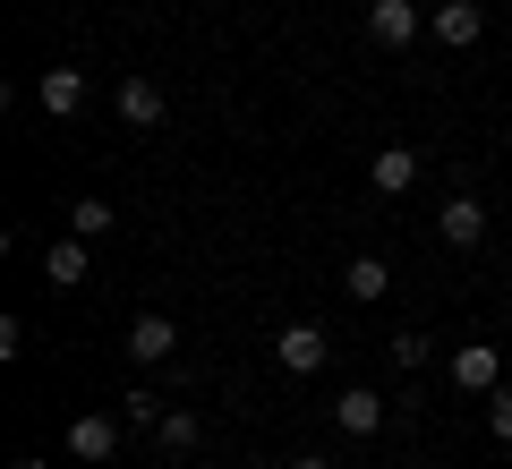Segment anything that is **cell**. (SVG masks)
<instances>
[{
    "mask_svg": "<svg viewBox=\"0 0 512 469\" xmlns=\"http://www.w3.org/2000/svg\"><path fill=\"white\" fill-rule=\"evenodd\" d=\"M120 435H128V418H120V410H86V418H77V427H69V461L103 469L111 452H120Z\"/></svg>",
    "mask_w": 512,
    "mask_h": 469,
    "instance_id": "1",
    "label": "cell"
},
{
    "mask_svg": "<svg viewBox=\"0 0 512 469\" xmlns=\"http://www.w3.org/2000/svg\"><path fill=\"white\" fill-rule=\"evenodd\" d=\"M128 359H137V367H171V359H180V325H171V316H163V307H146V316H137V325H128Z\"/></svg>",
    "mask_w": 512,
    "mask_h": 469,
    "instance_id": "2",
    "label": "cell"
},
{
    "mask_svg": "<svg viewBox=\"0 0 512 469\" xmlns=\"http://www.w3.org/2000/svg\"><path fill=\"white\" fill-rule=\"evenodd\" d=\"M367 35H376L384 52H410V43L427 35V18H419V0H367Z\"/></svg>",
    "mask_w": 512,
    "mask_h": 469,
    "instance_id": "3",
    "label": "cell"
},
{
    "mask_svg": "<svg viewBox=\"0 0 512 469\" xmlns=\"http://www.w3.org/2000/svg\"><path fill=\"white\" fill-rule=\"evenodd\" d=\"M427 35H436L444 52H470V43L487 35V9H478V0H436V9H427Z\"/></svg>",
    "mask_w": 512,
    "mask_h": 469,
    "instance_id": "4",
    "label": "cell"
},
{
    "mask_svg": "<svg viewBox=\"0 0 512 469\" xmlns=\"http://www.w3.org/2000/svg\"><path fill=\"white\" fill-rule=\"evenodd\" d=\"M504 384V350L495 342H461L453 350V393H495Z\"/></svg>",
    "mask_w": 512,
    "mask_h": 469,
    "instance_id": "5",
    "label": "cell"
},
{
    "mask_svg": "<svg viewBox=\"0 0 512 469\" xmlns=\"http://www.w3.org/2000/svg\"><path fill=\"white\" fill-rule=\"evenodd\" d=\"M35 103L52 111V120H77V111H86V69H43L35 77Z\"/></svg>",
    "mask_w": 512,
    "mask_h": 469,
    "instance_id": "6",
    "label": "cell"
},
{
    "mask_svg": "<svg viewBox=\"0 0 512 469\" xmlns=\"http://www.w3.org/2000/svg\"><path fill=\"white\" fill-rule=\"evenodd\" d=\"M325 350H333V342H325L316 325H282V333H274V359L291 367V376H316V367H325Z\"/></svg>",
    "mask_w": 512,
    "mask_h": 469,
    "instance_id": "7",
    "label": "cell"
},
{
    "mask_svg": "<svg viewBox=\"0 0 512 469\" xmlns=\"http://www.w3.org/2000/svg\"><path fill=\"white\" fill-rule=\"evenodd\" d=\"M367 180H376V197H410L419 188V154L410 145H384L376 163H367Z\"/></svg>",
    "mask_w": 512,
    "mask_h": 469,
    "instance_id": "8",
    "label": "cell"
},
{
    "mask_svg": "<svg viewBox=\"0 0 512 469\" xmlns=\"http://www.w3.org/2000/svg\"><path fill=\"white\" fill-rule=\"evenodd\" d=\"M333 427H342V435H384V393H367V384H350V393L333 401Z\"/></svg>",
    "mask_w": 512,
    "mask_h": 469,
    "instance_id": "9",
    "label": "cell"
},
{
    "mask_svg": "<svg viewBox=\"0 0 512 469\" xmlns=\"http://www.w3.org/2000/svg\"><path fill=\"white\" fill-rule=\"evenodd\" d=\"M111 103H120L128 128H163V86H154V77H120V94H111Z\"/></svg>",
    "mask_w": 512,
    "mask_h": 469,
    "instance_id": "10",
    "label": "cell"
},
{
    "mask_svg": "<svg viewBox=\"0 0 512 469\" xmlns=\"http://www.w3.org/2000/svg\"><path fill=\"white\" fill-rule=\"evenodd\" d=\"M436 231H444V248H478V239H487V205L478 197H453L436 214Z\"/></svg>",
    "mask_w": 512,
    "mask_h": 469,
    "instance_id": "11",
    "label": "cell"
},
{
    "mask_svg": "<svg viewBox=\"0 0 512 469\" xmlns=\"http://www.w3.org/2000/svg\"><path fill=\"white\" fill-rule=\"evenodd\" d=\"M342 290H350L359 307H376L384 290H393V265H384V256H350V265H342Z\"/></svg>",
    "mask_w": 512,
    "mask_h": 469,
    "instance_id": "12",
    "label": "cell"
},
{
    "mask_svg": "<svg viewBox=\"0 0 512 469\" xmlns=\"http://www.w3.org/2000/svg\"><path fill=\"white\" fill-rule=\"evenodd\" d=\"M43 273H52V290H77V282L94 273V265H86V239H77V231L52 239V248H43Z\"/></svg>",
    "mask_w": 512,
    "mask_h": 469,
    "instance_id": "13",
    "label": "cell"
},
{
    "mask_svg": "<svg viewBox=\"0 0 512 469\" xmlns=\"http://www.w3.org/2000/svg\"><path fill=\"white\" fill-rule=\"evenodd\" d=\"M111 222H120V214H111L103 197H77V205H69V231H77V239H103Z\"/></svg>",
    "mask_w": 512,
    "mask_h": 469,
    "instance_id": "14",
    "label": "cell"
},
{
    "mask_svg": "<svg viewBox=\"0 0 512 469\" xmlns=\"http://www.w3.org/2000/svg\"><path fill=\"white\" fill-rule=\"evenodd\" d=\"M154 435H163V452H197V410H163V427H154Z\"/></svg>",
    "mask_w": 512,
    "mask_h": 469,
    "instance_id": "15",
    "label": "cell"
},
{
    "mask_svg": "<svg viewBox=\"0 0 512 469\" xmlns=\"http://www.w3.org/2000/svg\"><path fill=\"white\" fill-rule=\"evenodd\" d=\"M120 418H128V427H163V401H154V393H120Z\"/></svg>",
    "mask_w": 512,
    "mask_h": 469,
    "instance_id": "16",
    "label": "cell"
},
{
    "mask_svg": "<svg viewBox=\"0 0 512 469\" xmlns=\"http://www.w3.org/2000/svg\"><path fill=\"white\" fill-rule=\"evenodd\" d=\"M427 359H436L427 333H393V367H427Z\"/></svg>",
    "mask_w": 512,
    "mask_h": 469,
    "instance_id": "17",
    "label": "cell"
},
{
    "mask_svg": "<svg viewBox=\"0 0 512 469\" xmlns=\"http://www.w3.org/2000/svg\"><path fill=\"white\" fill-rule=\"evenodd\" d=\"M487 427H495V435H504V444H512V393H504V384H495V393H487Z\"/></svg>",
    "mask_w": 512,
    "mask_h": 469,
    "instance_id": "18",
    "label": "cell"
},
{
    "mask_svg": "<svg viewBox=\"0 0 512 469\" xmlns=\"http://www.w3.org/2000/svg\"><path fill=\"white\" fill-rule=\"evenodd\" d=\"M9 469H52V461H43V452H18V461H9Z\"/></svg>",
    "mask_w": 512,
    "mask_h": 469,
    "instance_id": "19",
    "label": "cell"
},
{
    "mask_svg": "<svg viewBox=\"0 0 512 469\" xmlns=\"http://www.w3.org/2000/svg\"><path fill=\"white\" fill-rule=\"evenodd\" d=\"M291 469H325V461H316V452H308V461H291Z\"/></svg>",
    "mask_w": 512,
    "mask_h": 469,
    "instance_id": "20",
    "label": "cell"
}]
</instances>
